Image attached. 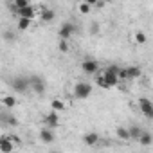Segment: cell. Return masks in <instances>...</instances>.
Listing matches in <instances>:
<instances>
[{"mask_svg": "<svg viewBox=\"0 0 153 153\" xmlns=\"http://www.w3.org/2000/svg\"><path fill=\"white\" fill-rule=\"evenodd\" d=\"M29 87H31V90L34 92V94H38V96H42V94H45V79L43 78H40V76H36V74H31L29 76Z\"/></svg>", "mask_w": 153, "mask_h": 153, "instance_id": "obj_1", "label": "cell"}, {"mask_svg": "<svg viewBox=\"0 0 153 153\" xmlns=\"http://www.w3.org/2000/svg\"><path fill=\"white\" fill-rule=\"evenodd\" d=\"M11 88L16 92V94H25L27 90H31L29 87V78H25V76H18V78H15L11 81Z\"/></svg>", "mask_w": 153, "mask_h": 153, "instance_id": "obj_2", "label": "cell"}, {"mask_svg": "<svg viewBox=\"0 0 153 153\" xmlns=\"http://www.w3.org/2000/svg\"><path fill=\"white\" fill-rule=\"evenodd\" d=\"M90 94H92V85L90 83H85V81L76 83V87H74V97L76 99H87Z\"/></svg>", "mask_w": 153, "mask_h": 153, "instance_id": "obj_3", "label": "cell"}, {"mask_svg": "<svg viewBox=\"0 0 153 153\" xmlns=\"http://www.w3.org/2000/svg\"><path fill=\"white\" fill-rule=\"evenodd\" d=\"M103 76H105V79H106V83H108L110 87H115V85L119 83V67H115V65L106 67V68L103 70Z\"/></svg>", "mask_w": 153, "mask_h": 153, "instance_id": "obj_4", "label": "cell"}, {"mask_svg": "<svg viewBox=\"0 0 153 153\" xmlns=\"http://www.w3.org/2000/svg\"><path fill=\"white\" fill-rule=\"evenodd\" d=\"M58 124H59V115H58V112H49L45 117H43V126L45 128H49V130H54V128H58Z\"/></svg>", "mask_w": 153, "mask_h": 153, "instance_id": "obj_5", "label": "cell"}, {"mask_svg": "<svg viewBox=\"0 0 153 153\" xmlns=\"http://www.w3.org/2000/svg\"><path fill=\"white\" fill-rule=\"evenodd\" d=\"M139 108H140V112H142L148 119H153V103H151L148 97H140V99H139Z\"/></svg>", "mask_w": 153, "mask_h": 153, "instance_id": "obj_6", "label": "cell"}, {"mask_svg": "<svg viewBox=\"0 0 153 153\" xmlns=\"http://www.w3.org/2000/svg\"><path fill=\"white\" fill-rule=\"evenodd\" d=\"M81 68H83L85 74H97V72H99V63H97L96 59H92V58H87V59L81 63Z\"/></svg>", "mask_w": 153, "mask_h": 153, "instance_id": "obj_7", "label": "cell"}, {"mask_svg": "<svg viewBox=\"0 0 153 153\" xmlns=\"http://www.w3.org/2000/svg\"><path fill=\"white\" fill-rule=\"evenodd\" d=\"M59 38L61 40H68V38H72V34L76 33V25L74 24H70V22H65L61 27H59Z\"/></svg>", "mask_w": 153, "mask_h": 153, "instance_id": "obj_8", "label": "cell"}, {"mask_svg": "<svg viewBox=\"0 0 153 153\" xmlns=\"http://www.w3.org/2000/svg\"><path fill=\"white\" fill-rule=\"evenodd\" d=\"M0 151L2 153H13L15 151V142L11 140V137H0Z\"/></svg>", "mask_w": 153, "mask_h": 153, "instance_id": "obj_9", "label": "cell"}, {"mask_svg": "<svg viewBox=\"0 0 153 153\" xmlns=\"http://www.w3.org/2000/svg\"><path fill=\"white\" fill-rule=\"evenodd\" d=\"M15 15H16L18 18H27V20H33V18L36 16V11H34V7H33V6H29V7H25V9L15 11Z\"/></svg>", "mask_w": 153, "mask_h": 153, "instance_id": "obj_10", "label": "cell"}, {"mask_svg": "<svg viewBox=\"0 0 153 153\" xmlns=\"http://www.w3.org/2000/svg\"><path fill=\"white\" fill-rule=\"evenodd\" d=\"M54 133H52V130H49V128H42L40 130V140L43 142V144H51V142H54Z\"/></svg>", "mask_w": 153, "mask_h": 153, "instance_id": "obj_11", "label": "cell"}, {"mask_svg": "<svg viewBox=\"0 0 153 153\" xmlns=\"http://www.w3.org/2000/svg\"><path fill=\"white\" fill-rule=\"evenodd\" d=\"M83 140H85L87 146H97V144H99V135H97L96 131H90V133H85Z\"/></svg>", "mask_w": 153, "mask_h": 153, "instance_id": "obj_12", "label": "cell"}, {"mask_svg": "<svg viewBox=\"0 0 153 153\" xmlns=\"http://www.w3.org/2000/svg\"><path fill=\"white\" fill-rule=\"evenodd\" d=\"M140 74H142V70H140V67H128L126 68V78L128 79H135V78H140Z\"/></svg>", "mask_w": 153, "mask_h": 153, "instance_id": "obj_13", "label": "cell"}, {"mask_svg": "<svg viewBox=\"0 0 153 153\" xmlns=\"http://www.w3.org/2000/svg\"><path fill=\"white\" fill-rule=\"evenodd\" d=\"M54 16H56V13H54L52 9H49V7H43V9H42V13H40L42 22H52V20H54Z\"/></svg>", "mask_w": 153, "mask_h": 153, "instance_id": "obj_14", "label": "cell"}, {"mask_svg": "<svg viewBox=\"0 0 153 153\" xmlns=\"http://www.w3.org/2000/svg\"><path fill=\"white\" fill-rule=\"evenodd\" d=\"M0 117H2V123H4V124H9V126H16V124H18L16 117H13V115L7 114V112H2V114H0Z\"/></svg>", "mask_w": 153, "mask_h": 153, "instance_id": "obj_15", "label": "cell"}, {"mask_svg": "<svg viewBox=\"0 0 153 153\" xmlns=\"http://www.w3.org/2000/svg\"><path fill=\"white\" fill-rule=\"evenodd\" d=\"M115 135H117L121 140H130V130L124 128V126H117V128H115Z\"/></svg>", "mask_w": 153, "mask_h": 153, "instance_id": "obj_16", "label": "cell"}, {"mask_svg": "<svg viewBox=\"0 0 153 153\" xmlns=\"http://www.w3.org/2000/svg\"><path fill=\"white\" fill-rule=\"evenodd\" d=\"M139 142L142 144V146H151L153 144V135L149 133V131H142V135H140V139H139Z\"/></svg>", "mask_w": 153, "mask_h": 153, "instance_id": "obj_17", "label": "cell"}, {"mask_svg": "<svg viewBox=\"0 0 153 153\" xmlns=\"http://www.w3.org/2000/svg\"><path fill=\"white\" fill-rule=\"evenodd\" d=\"M128 130H130V139H135V140H139L140 135H142V131H144L140 126H130Z\"/></svg>", "mask_w": 153, "mask_h": 153, "instance_id": "obj_18", "label": "cell"}, {"mask_svg": "<svg viewBox=\"0 0 153 153\" xmlns=\"http://www.w3.org/2000/svg\"><path fill=\"white\" fill-rule=\"evenodd\" d=\"M2 105H4L6 108H15L16 101H15V97H13V96H4V97H2Z\"/></svg>", "mask_w": 153, "mask_h": 153, "instance_id": "obj_19", "label": "cell"}, {"mask_svg": "<svg viewBox=\"0 0 153 153\" xmlns=\"http://www.w3.org/2000/svg\"><path fill=\"white\" fill-rule=\"evenodd\" d=\"M29 25H31V20H27V18H18V31H27L29 29Z\"/></svg>", "mask_w": 153, "mask_h": 153, "instance_id": "obj_20", "label": "cell"}, {"mask_svg": "<svg viewBox=\"0 0 153 153\" xmlns=\"http://www.w3.org/2000/svg\"><path fill=\"white\" fill-rule=\"evenodd\" d=\"M90 9H92V4H90V2H81V4H79V13H81V15H88Z\"/></svg>", "mask_w": 153, "mask_h": 153, "instance_id": "obj_21", "label": "cell"}, {"mask_svg": "<svg viewBox=\"0 0 153 153\" xmlns=\"http://www.w3.org/2000/svg\"><path fill=\"white\" fill-rule=\"evenodd\" d=\"M51 106H52V110H54V112H61V110L65 108V105H63V101H59V99H52V103H51Z\"/></svg>", "mask_w": 153, "mask_h": 153, "instance_id": "obj_22", "label": "cell"}, {"mask_svg": "<svg viewBox=\"0 0 153 153\" xmlns=\"http://www.w3.org/2000/svg\"><path fill=\"white\" fill-rule=\"evenodd\" d=\"M96 83H97V85H99L101 88H112V87H110V85L106 83V79H105V76H103V74H101V76H97V78H96Z\"/></svg>", "mask_w": 153, "mask_h": 153, "instance_id": "obj_23", "label": "cell"}, {"mask_svg": "<svg viewBox=\"0 0 153 153\" xmlns=\"http://www.w3.org/2000/svg\"><path fill=\"white\" fill-rule=\"evenodd\" d=\"M58 51L59 52H67L68 51V42L67 40H59L58 42Z\"/></svg>", "mask_w": 153, "mask_h": 153, "instance_id": "obj_24", "label": "cell"}, {"mask_svg": "<svg viewBox=\"0 0 153 153\" xmlns=\"http://www.w3.org/2000/svg\"><path fill=\"white\" fill-rule=\"evenodd\" d=\"M146 40H148V38H146V34H144V33H140V31H139V33L135 34V42H137V43H140V45H142V43H146Z\"/></svg>", "mask_w": 153, "mask_h": 153, "instance_id": "obj_25", "label": "cell"}, {"mask_svg": "<svg viewBox=\"0 0 153 153\" xmlns=\"http://www.w3.org/2000/svg\"><path fill=\"white\" fill-rule=\"evenodd\" d=\"M99 33V22H92L90 24V34H97Z\"/></svg>", "mask_w": 153, "mask_h": 153, "instance_id": "obj_26", "label": "cell"}, {"mask_svg": "<svg viewBox=\"0 0 153 153\" xmlns=\"http://www.w3.org/2000/svg\"><path fill=\"white\" fill-rule=\"evenodd\" d=\"M119 79H128L126 78V68H119Z\"/></svg>", "mask_w": 153, "mask_h": 153, "instance_id": "obj_27", "label": "cell"}, {"mask_svg": "<svg viewBox=\"0 0 153 153\" xmlns=\"http://www.w3.org/2000/svg\"><path fill=\"white\" fill-rule=\"evenodd\" d=\"M94 6H96L97 9H101V7H105L106 4H105V2H94Z\"/></svg>", "mask_w": 153, "mask_h": 153, "instance_id": "obj_28", "label": "cell"}, {"mask_svg": "<svg viewBox=\"0 0 153 153\" xmlns=\"http://www.w3.org/2000/svg\"><path fill=\"white\" fill-rule=\"evenodd\" d=\"M51 153H58V151H51Z\"/></svg>", "mask_w": 153, "mask_h": 153, "instance_id": "obj_29", "label": "cell"}]
</instances>
